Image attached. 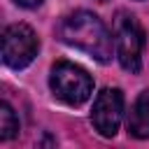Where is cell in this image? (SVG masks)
<instances>
[{
  "instance_id": "cell-1",
  "label": "cell",
  "mask_w": 149,
  "mask_h": 149,
  "mask_svg": "<svg viewBox=\"0 0 149 149\" xmlns=\"http://www.w3.org/2000/svg\"><path fill=\"white\" fill-rule=\"evenodd\" d=\"M58 35L65 44L88 54L98 63H107L112 58V35L91 12H74L65 16L58 26Z\"/></svg>"
},
{
  "instance_id": "cell-2",
  "label": "cell",
  "mask_w": 149,
  "mask_h": 149,
  "mask_svg": "<svg viewBox=\"0 0 149 149\" xmlns=\"http://www.w3.org/2000/svg\"><path fill=\"white\" fill-rule=\"evenodd\" d=\"M49 86L54 91V95L70 105V107H79L81 102H86L93 93V79L91 74L70 63V61H61L51 68V77H49Z\"/></svg>"
},
{
  "instance_id": "cell-3",
  "label": "cell",
  "mask_w": 149,
  "mask_h": 149,
  "mask_svg": "<svg viewBox=\"0 0 149 149\" xmlns=\"http://www.w3.org/2000/svg\"><path fill=\"white\" fill-rule=\"evenodd\" d=\"M114 49L119 56V63L128 72H140L142 65V49H144V33L140 23L130 16L119 12L114 21Z\"/></svg>"
},
{
  "instance_id": "cell-4",
  "label": "cell",
  "mask_w": 149,
  "mask_h": 149,
  "mask_svg": "<svg viewBox=\"0 0 149 149\" xmlns=\"http://www.w3.org/2000/svg\"><path fill=\"white\" fill-rule=\"evenodd\" d=\"M40 42L33 33V28H28L26 23H12L5 28L2 33V61L5 65L21 70L28 63H33V58L37 56Z\"/></svg>"
},
{
  "instance_id": "cell-5",
  "label": "cell",
  "mask_w": 149,
  "mask_h": 149,
  "mask_svg": "<svg viewBox=\"0 0 149 149\" xmlns=\"http://www.w3.org/2000/svg\"><path fill=\"white\" fill-rule=\"evenodd\" d=\"M121 116H123V93L119 88H102L95 95L93 109H91L93 128L102 137H114L119 130Z\"/></svg>"
},
{
  "instance_id": "cell-6",
  "label": "cell",
  "mask_w": 149,
  "mask_h": 149,
  "mask_svg": "<svg viewBox=\"0 0 149 149\" xmlns=\"http://www.w3.org/2000/svg\"><path fill=\"white\" fill-rule=\"evenodd\" d=\"M126 128L133 137H140V140L149 137V91H142L137 95V100L133 102Z\"/></svg>"
},
{
  "instance_id": "cell-7",
  "label": "cell",
  "mask_w": 149,
  "mask_h": 149,
  "mask_svg": "<svg viewBox=\"0 0 149 149\" xmlns=\"http://www.w3.org/2000/svg\"><path fill=\"white\" fill-rule=\"evenodd\" d=\"M19 133V119L14 114V109L2 102L0 105V140H12Z\"/></svg>"
},
{
  "instance_id": "cell-8",
  "label": "cell",
  "mask_w": 149,
  "mask_h": 149,
  "mask_svg": "<svg viewBox=\"0 0 149 149\" xmlns=\"http://www.w3.org/2000/svg\"><path fill=\"white\" fill-rule=\"evenodd\" d=\"M16 5H21V7H37L42 0H14Z\"/></svg>"
},
{
  "instance_id": "cell-9",
  "label": "cell",
  "mask_w": 149,
  "mask_h": 149,
  "mask_svg": "<svg viewBox=\"0 0 149 149\" xmlns=\"http://www.w3.org/2000/svg\"><path fill=\"white\" fill-rule=\"evenodd\" d=\"M98 2H107V0H98Z\"/></svg>"
}]
</instances>
